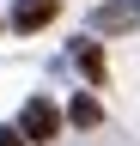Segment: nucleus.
Segmentation results:
<instances>
[{
  "label": "nucleus",
  "mask_w": 140,
  "mask_h": 146,
  "mask_svg": "<svg viewBox=\"0 0 140 146\" xmlns=\"http://www.w3.org/2000/svg\"><path fill=\"white\" fill-rule=\"evenodd\" d=\"M0 146H25V140H19V128H0Z\"/></svg>",
  "instance_id": "obj_6"
},
{
  "label": "nucleus",
  "mask_w": 140,
  "mask_h": 146,
  "mask_svg": "<svg viewBox=\"0 0 140 146\" xmlns=\"http://www.w3.org/2000/svg\"><path fill=\"white\" fill-rule=\"evenodd\" d=\"M49 18H55V0H25V6L12 12V25H19V31H37V25H49Z\"/></svg>",
  "instance_id": "obj_2"
},
{
  "label": "nucleus",
  "mask_w": 140,
  "mask_h": 146,
  "mask_svg": "<svg viewBox=\"0 0 140 146\" xmlns=\"http://www.w3.org/2000/svg\"><path fill=\"white\" fill-rule=\"evenodd\" d=\"M79 67H85V73H92V79H104V55H98L92 43H85V49H79Z\"/></svg>",
  "instance_id": "obj_5"
},
{
  "label": "nucleus",
  "mask_w": 140,
  "mask_h": 146,
  "mask_svg": "<svg viewBox=\"0 0 140 146\" xmlns=\"http://www.w3.org/2000/svg\"><path fill=\"white\" fill-rule=\"evenodd\" d=\"M61 134V110L49 104V98H31L25 104V116H19V140H37V146H49Z\"/></svg>",
  "instance_id": "obj_1"
},
{
  "label": "nucleus",
  "mask_w": 140,
  "mask_h": 146,
  "mask_svg": "<svg viewBox=\"0 0 140 146\" xmlns=\"http://www.w3.org/2000/svg\"><path fill=\"white\" fill-rule=\"evenodd\" d=\"M98 116H104V110H98V98H85V91L73 98V110H67V122H73V128H98Z\"/></svg>",
  "instance_id": "obj_3"
},
{
  "label": "nucleus",
  "mask_w": 140,
  "mask_h": 146,
  "mask_svg": "<svg viewBox=\"0 0 140 146\" xmlns=\"http://www.w3.org/2000/svg\"><path fill=\"white\" fill-rule=\"evenodd\" d=\"M122 25H134V6H104L98 12V31H122Z\"/></svg>",
  "instance_id": "obj_4"
}]
</instances>
